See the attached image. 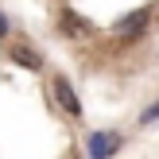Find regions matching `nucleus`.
<instances>
[{
  "mask_svg": "<svg viewBox=\"0 0 159 159\" xmlns=\"http://www.w3.org/2000/svg\"><path fill=\"white\" fill-rule=\"evenodd\" d=\"M113 148H120V136H116V132H93L89 136V152H93V159H109V152H113Z\"/></svg>",
  "mask_w": 159,
  "mask_h": 159,
  "instance_id": "4",
  "label": "nucleus"
},
{
  "mask_svg": "<svg viewBox=\"0 0 159 159\" xmlns=\"http://www.w3.org/2000/svg\"><path fill=\"white\" fill-rule=\"evenodd\" d=\"M54 101H58V109H62V113H70V116H82V101H78L74 85H70L66 78H54Z\"/></svg>",
  "mask_w": 159,
  "mask_h": 159,
  "instance_id": "2",
  "label": "nucleus"
},
{
  "mask_svg": "<svg viewBox=\"0 0 159 159\" xmlns=\"http://www.w3.org/2000/svg\"><path fill=\"white\" fill-rule=\"evenodd\" d=\"M8 54H12V62H16V66H23V70H43V54L31 51V47H23V43H16Z\"/></svg>",
  "mask_w": 159,
  "mask_h": 159,
  "instance_id": "3",
  "label": "nucleus"
},
{
  "mask_svg": "<svg viewBox=\"0 0 159 159\" xmlns=\"http://www.w3.org/2000/svg\"><path fill=\"white\" fill-rule=\"evenodd\" d=\"M148 23H152V8H136V12H128V16H120V20H116V39H140V31L148 27Z\"/></svg>",
  "mask_w": 159,
  "mask_h": 159,
  "instance_id": "1",
  "label": "nucleus"
},
{
  "mask_svg": "<svg viewBox=\"0 0 159 159\" xmlns=\"http://www.w3.org/2000/svg\"><path fill=\"white\" fill-rule=\"evenodd\" d=\"M140 120H144V124H148V120H159V101H155L152 109H144V113H140Z\"/></svg>",
  "mask_w": 159,
  "mask_h": 159,
  "instance_id": "6",
  "label": "nucleus"
},
{
  "mask_svg": "<svg viewBox=\"0 0 159 159\" xmlns=\"http://www.w3.org/2000/svg\"><path fill=\"white\" fill-rule=\"evenodd\" d=\"M62 27H66V35H85V31H89V20H82V16H74L66 8V12H62Z\"/></svg>",
  "mask_w": 159,
  "mask_h": 159,
  "instance_id": "5",
  "label": "nucleus"
},
{
  "mask_svg": "<svg viewBox=\"0 0 159 159\" xmlns=\"http://www.w3.org/2000/svg\"><path fill=\"white\" fill-rule=\"evenodd\" d=\"M8 35V20H4V12H0V39Z\"/></svg>",
  "mask_w": 159,
  "mask_h": 159,
  "instance_id": "7",
  "label": "nucleus"
}]
</instances>
